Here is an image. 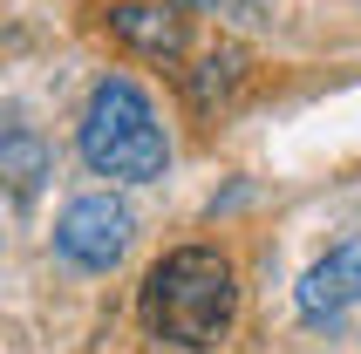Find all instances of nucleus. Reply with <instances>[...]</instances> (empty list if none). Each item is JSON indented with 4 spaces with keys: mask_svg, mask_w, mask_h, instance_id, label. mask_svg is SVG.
Here are the masks:
<instances>
[{
    "mask_svg": "<svg viewBox=\"0 0 361 354\" xmlns=\"http://www.w3.org/2000/svg\"><path fill=\"white\" fill-rule=\"evenodd\" d=\"M355 300H361V238H348V245H334V252L300 279V314L307 320H334V314H348Z\"/></svg>",
    "mask_w": 361,
    "mask_h": 354,
    "instance_id": "obj_4",
    "label": "nucleus"
},
{
    "mask_svg": "<svg viewBox=\"0 0 361 354\" xmlns=\"http://www.w3.org/2000/svg\"><path fill=\"white\" fill-rule=\"evenodd\" d=\"M184 7H219V0H184Z\"/></svg>",
    "mask_w": 361,
    "mask_h": 354,
    "instance_id": "obj_6",
    "label": "nucleus"
},
{
    "mask_svg": "<svg viewBox=\"0 0 361 354\" xmlns=\"http://www.w3.org/2000/svg\"><path fill=\"white\" fill-rule=\"evenodd\" d=\"M55 252L68 259V266H82V273H109V266L130 252V212H123L109 191L75 197V205L61 212V225H55Z\"/></svg>",
    "mask_w": 361,
    "mask_h": 354,
    "instance_id": "obj_3",
    "label": "nucleus"
},
{
    "mask_svg": "<svg viewBox=\"0 0 361 354\" xmlns=\"http://www.w3.org/2000/svg\"><path fill=\"white\" fill-rule=\"evenodd\" d=\"M75 143H82V164L96 177H116V184H150V177H164V164H171V137H164L150 96H143L130 75H102L96 82Z\"/></svg>",
    "mask_w": 361,
    "mask_h": 354,
    "instance_id": "obj_2",
    "label": "nucleus"
},
{
    "mask_svg": "<svg viewBox=\"0 0 361 354\" xmlns=\"http://www.w3.org/2000/svg\"><path fill=\"white\" fill-rule=\"evenodd\" d=\"M109 35L130 41L137 55H157V61L184 55V14L178 7H157V0H116L109 7Z\"/></svg>",
    "mask_w": 361,
    "mask_h": 354,
    "instance_id": "obj_5",
    "label": "nucleus"
},
{
    "mask_svg": "<svg viewBox=\"0 0 361 354\" xmlns=\"http://www.w3.org/2000/svg\"><path fill=\"white\" fill-rule=\"evenodd\" d=\"M239 279L219 245H178L143 273V327L178 348H212L232 327Z\"/></svg>",
    "mask_w": 361,
    "mask_h": 354,
    "instance_id": "obj_1",
    "label": "nucleus"
}]
</instances>
